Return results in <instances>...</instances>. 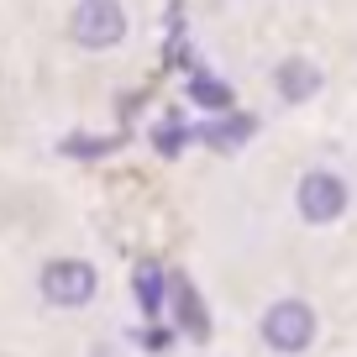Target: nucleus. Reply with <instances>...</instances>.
<instances>
[{"mask_svg":"<svg viewBox=\"0 0 357 357\" xmlns=\"http://www.w3.org/2000/svg\"><path fill=\"white\" fill-rule=\"evenodd\" d=\"M315 336V310L305 300H279L263 315V342L273 352H305Z\"/></svg>","mask_w":357,"mask_h":357,"instance_id":"f257e3e1","label":"nucleus"},{"mask_svg":"<svg viewBox=\"0 0 357 357\" xmlns=\"http://www.w3.org/2000/svg\"><path fill=\"white\" fill-rule=\"evenodd\" d=\"M68 32L84 47H111L126 37V11L116 0H79L74 16H68Z\"/></svg>","mask_w":357,"mask_h":357,"instance_id":"f03ea898","label":"nucleus"},{"mask_svg":"<svg viewBox=\"0 0 357 357\" xmlns=\"http://www.w3.org/2000/svg\"><path fill=\"white\" fill-rule=\"evenodd\" d=\"M342 211H347V184H342L336 174L315 168V174L300 178V215H305V221L326 226V221H336Z\"/></svg>","mask_w":357,"mask_h":357,"instance_id":"7ed1b4c3","label":"nucleus"},{"mask_svg":"<svg viewBox=\"0 0 357 357\" xmlns=\"http://www.w3.org/2000/svg\"><path fill=\"white\" fill-rule=\"evenodd\" d=\"M43 294L53 305H84L95 294V268L79 263V257H58L43 268Z\"/></svg>","mask_w":357,"mask_h":357,"instance_id":"20e7f679","label":"nucleus"},{"mask_svg":"<svg viewBox=\"0 0 357 357\" xmlns=\"http://www.w3.org/2000/svg\"><path fill=\"white\" fill-rule=\"evenodd\" d=\"M273 84H279V95H284V100H310L315 89H321V68H315V63H305V58H289V63H279Z\"/></svg>","mask_w":357,"mask_h":357,"instance_id":"39448f33","label":"nucleus"},{"mask_svg":"<svg viewBox=\"0 0 357 357\" xmlns=\"http://www.w3.org/2000/svg\"><path fill=\"white\" fill-rule=\"evenodd\" d=\"M174 294H178V326H184L195 342H205V336H211V326H205V305H200V294H195L190 284H178Z\"/></svg>","mask_w":357,"mask_h":357,"instance_id":"423d86ee","label":"nucleus"},{"mask_svg":"<svg viewBox=\"0 0 357 357\" xmlns=\"http://www.w3.org/2000/svg\"><path fill=\"white\" fill-rule=\"evenodd\" d=\"M252 137V121L247 116H226V121H215V126H200V142H211V147H236V142H247Z\"/></svg>","mask_w":357,"mask_h":357,"instance_id":"0eeeda50","label":"nucleus"},{"mask_svg":"<svg viewBox=\"0 0 357 357\" xmlns=\"http://www.w3.org/2000/svg\"><path fill=\"white\" fill-rule=\"evenodd\" d=\"M190 100L205 105V111H231V89H226L221 79H211V74H195L190 79Z\"/></svg>","mask_w":357,"mask_h":357,"instance_id":"6e6552de","label":"nucleus"},{"mask_svg":"<svg viewBox=\"0 0 357 357\" xmlns=\"http://www.w3.org/2000/svg\"><path fill=\"white\" fill-rule=\"evenodd\" d=\"M137 305H142L147 315H158V305H163V268L158 263L137 268Z\"/></svg>","mask_w":357,"mask_h":357,"instance_id":"1a4fd4ad","label":"nucleus"},{"mask_svg":"<svg viewBox=\"0 0 357 357\" xmlns=\"http://www.w3.org/2000/svg\"><path fill=\"white\" fill-rule=\"evenodd\" d=\"M111 142H100V137H68L63 142V153H79V158H95V153H105Z\"/></svg>","mask_w":357,"mask_h":357,"instance_id":"9d476101","label":"nucleus"},{"mask_svg":"<svg viewBox=\"0 0 357 357\" xmlns=\"http://www.w3.org/2000/svg\"><path fill=\"white\" fill-rule=\"evenodd\" d=\"M178 142H184L178 126H163V132H158V147H163V153H178Z\"/></svg>","mask_w":357,"mask_h":357,"instance_id":"9b49d317","label":"nucleus"}]
</instances>
